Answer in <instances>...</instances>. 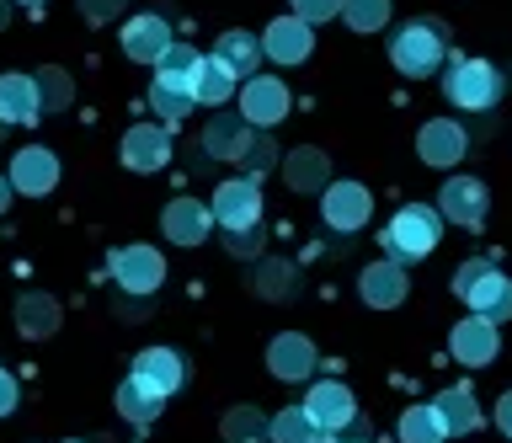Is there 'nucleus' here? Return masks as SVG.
<instances>
[{"mask_svg": "<svg viewBox=\"0 0 512 443\" xmlns=\"http://www.w3.org/2000/svg\"><path fill=\"white\" fill-rule=\"evenodd\" d=\"M443 241V214L427 209V203H406V209H395L390 230H384V251H390L395 262H422L432 257Z\"/></svg>", "mask_w": 512, "mask_h": 443, "instance_id": "obj_1", "label": "nucleus"}, {"mask_svg": "<svg viewBox=\"0 0 512 443\" xmlns=\"http://www.w3.org/2000/svg\"><path fill=\"white\" fill-rule=\"evenodd\" d=\"M454 294L470 305L475 315H486V321H512V278L496 273L491 262H464L454 273Z\"/></svg>", "mask_w": 512, "mask_h": 443, "instance_id": "obj_2", "label": "nucleus"}, {"mask_svg": "<svg viewBox=\"0 0 512 443\" xmlns=\"http://www.w3.org/2000/svg\"><path fill=\"white\" fill-rule=\"evenodd\" d=\"M443 91L464 113H486V107L502 102V70L486 65V59H454L443 75Z\"/></svg>", "mask_w": 512, "mask_h": 443, "instance_id": "obj_3", "label": "nucleus"}, {"mask_svg": "<svg viewBox=\"0 0 512 443\" xmlns=\"http://www.w3.org/2000/svg\"><path fill=\"white\" fill-rule=\"evenodd\" d=\"M448 43H443V27L438 22H406L390 43V59L400 75H411V81H422V75H432L443 65Z\"/></svg>", "mask_w": 512, "mask_h": 443, "instance_id": "obj_4", "label": "nucleus"}, {"mask_svg": "<svg viewBox=\"0 0 512 443\" xmlns=\"http://www.w3.org/2000/svg\"><path fill=\"white\" fill-rule=\"evenodd\" d=\"M240 118L251 123V129H272V123L288 118V86L272 81V75H251L246 86H240Z\"/></svg>", "mask_w": 512, "mask_h": 443, "instance_id": "obj_5", "label": "nucleus"}, {"mask_svg": "<svg viewBox=\"0 0 512 443\" xmlns=\"http://www.w3.org/2000/svg\"><path fill=\"white\" fill-rule=\"evenodd\" d=\"M112 278L128 294H150L166 278V262H160L155 246H123V251H112Z\"/></svg>", "mask_w": 512, "mask_h": 443, "instance_id": "obj_6", "label": "nucleus"}, {"mask_svg": "<svg viewBox=\"0 0 512 443\" xmlns=\"http://www.w3.org/2000/svg\"><path fill=\"white\" fill-rule=\"evenodd\" d=\"M208 214H214L224 230H251V225H256V214H262V193H256V177H235V182L214 187V209H208Z\"/></svg>", "mask_w": 512, "mask_h": 443, "instance_id": "obj_7", "label": "nucleus"}, {"mask_svg": "<svg viewBox=\"0 0 512 443\" xmlns=\"http://www.w3.org/2000/svg\"><path fill=\"white\" fill-rule=\"evenodd\" d=\"M320 214H326L331 230H363L368 214H374V198L358 182H331L326 198H320Z\"/></svg>", "mask_w": 512, "mask_h": 443, "instance_id": "obj_8", "label": "nucleus"}, {"mask_svg": "<svg viewBox=\"0 0 512 443\" xmlns=\"http://www.w3.org/2000/svg\"><path fill=\"white\" fill-rule=\"evenodd\" d=\"M304 411L315 417L320 433H342L347 422H358V401H352V390L336 385V379H320L310 390V401H304Z\"/></svg>", "mask_w": 512, "mask_h": 443, "instance_id": "obj_9", "label": "nucleus"}, {"mask_svg": "<svg viewBox=\"0 0 512 443\" xmlns=\"http://www.w3.org/2000/svg\"><path fill=\"white\" fill-rule=\"evenodd\" d=\"M171 161V134L160 123H134L123 134V166L128 171H160Z\"/></svg>", "mask_w": 512, "mask_h": 443, "instance_id": "obj_10", "label": "nucleus"}, {"mask_svg": "<svg viewBox=\"0 0 512 443\" xmlns=\"http://www.w3.org/2000/svg\"><path fill=\"white\" fill-rule=\"evenodd\" d=\"M134 379L144 390H155L160 401H166L171 390H182V379H187V363L171 353V347H144V353L134 358Z\"/></svg>", "mask_w": 512, "mask_h": 443, "instance_id": "obj_11", "label": "nucleus"}, {"mask_svg": "<svg viewBox=\"0 0 512 443\" xmlns=\"http://www.w3.org/2000/svg\"><path fill=\"white\" fill-rule=\"evenodd\" d=\"M160 225H166L171 246H203V241H208V225H214V214H208V203H198V198H176V203H166Z\"/></svg>", "mask_w": 512, "mask_h": 443, "instance_id": "obj_12", "label": "nucleus"}, {"mask_svg": "<svg viewBox=\"0 0 512 443\" xmlns=\"http://www.w3.org/2000/svg\"><path fill=\"white\" fill-rule=\"evenodd\" d=\"M310 49H315V33L299 17H278L262 38V54L278 59V65H299V59H310Z\"/></svg>", "mask_w": 512, "mask_h": 443, "instance_id": "obj_13", "label": "nucleus"}, {"mask_svg": "<svg viewBox=\"0 0 512 443\" xmlns=\"http://www.w3.org/2000/svg\"><path fill=\"white\" fill-rule=\"evenodd\" d=\"M438 214L454 219V225H464V230H475L480 219H486V187H480L475 177H454L438 193Z\"/></svg>", "mask_w": 512, "mask_h": 443, "instance_id": "obj_14", "label": "nucleus"}, {"mask_svg": "<svg viewBox=\"0 0 512 443\" xmlns=\"http://www.w3.org/2000/svg\"><path fill=\"white\" fill-rule=\"evenodd\" d=\"M54 182H59V161L48 150H22L11 161V187L16 193H27V198H43V193H54Z\"/></svg>", "mask_w": 512, "mask_h": 443, "instance_id": "obj_15", "label": "nucleus"}, {"mask_svg": "<svg viewBox=\"0 0 512 443\" xmlns=\"http://www.w3.org/2000/svg\"><path fill=\"white\" fill-rule=\"evenodd\" d=\"M267 369L278 379H310L315 374V347L310 337H299V331H283V337H272L267 347Z\"/></svg>", "mask_w": 512, "mask_h": 443, "instance_id": "obj_16", "label": "nucleus"}, {"mask_svg": "<svg viewBox=\"0 0 512 443\" xmlns=\"http://www.w3.org/2000/svg\"><path fill=\"white\" fill-rule=\"evenodd\" d=\"M416 155H422L427 166H454L464 155V129L454 118H432L422 134H416Z\"/></svg>", "mask_w": 512, "mask_h": 443, "instance_id": "obj_17", "label": "nucleus"}, {"mask_svg": "<svg viewBox=\"0 0 512 443\" xmlns=\"http://www.w3.org/2000/svg\"><path fill=\"white\" fill-rule=\"evenodd\" d=\"M123 49H128V59H139V65H155V59L171 49L166 17H134L123 27Z\"/></svg>", "mask_w": 512, "mask_h": 443, "instance_id": "obj_18", "label": "nucleus"}, {"mask_svg": "<svg viewBox=\"0 0 512 443\" xmlns=\"http://www.w3.org/2000/svg\"><path fill=\"white\" fill-rule=\"evenodd\" d=\"M448 347H454L459 363H470V369H480V363L496 358V326L486 321V315H475V321H459L454 337H448Z\"/></svg>", "mask_w": 512, "mask_h": 443, "instance_id": "obj_19", "label": "nucleus"}, {"mask_svg": "<svg viewBox=\"0 0 512 443\" xmlns=\"http://www.w3.org/2000/svg\"><path fill=\"white\" fill-rule=\"evenodd\" d=\"M406 289H411V283H406V267H400L395 257H390V262H374V267L363 273V299H368L374 310H395L400 299H406Z\"/></svg>", "mask_w": 512, "mask_h": 443, "instance_id": "obj_20", "label": "nucleus"}, {"mask_svg": "<svg viewBox=\"0 0 512 443\" xmlns=\"http://www.w3.org/2000/svg\"><path fill=\"white\" fill-rule=\"evenodd\" d=\"M38 113H43L38 81H32V75H0V118L6 123H32Z\"/></svg>", "mask_w": 512, "mask_h": 443, "instance_id": "obj_21", "label": "nucleus"}, {"mask_svg": "<svg viewBox=\"0 0 512 443\" xmlns=\"http://www.w3.org/2000/svg\"><path fill=\"white\" fill-rule=\"evenodd\" d=\"M432 411H438V422H443L448 438H464V433H475V427H480V406H475V395L464 385L443 390L438 401H432Z\"/></svg>", "mask_w": 512, "mask_h": 443, "instance_id": "obj_22", "label": "nucleus"}, {"mask_svg": "<svg viewBox=\"0 0 512 443\" xmlns=\"http://www.w3.org/2000/svg\"><path fill=\"white\" fill-rule=\"evenodd\" d=\"M198 65H203L198 49L171 43V49L155 59V81H160V86H176V91H192V81H198Z\"/></svg>", "mask_w": 512, "mask_h": 443, "instance_id": "obj_23", "label": "nucleus"}, {"mask_svg": "<svg viewBox=\"0 0 512 443\" xmlns=\"http://www.w3.org/2000/svg\"><path fill=\"white\" fill-rule=\"evenodd\" d=\"M203 145L214 161H240L251 145V123L246 118H219V123H208V134H203Z\"/></svg>", "mask_w": 512, "mask_h": 443, "instance_id": "obj_24", "label": "nucleus"}, {"mask_svg": "<svg viewBox=\"0 0 512 443\" xmlns=\"http://www.w3.org/2000/svg\"><path fill=\"white\" fill-rule=\"evenodd\" d=\"M214 59L219 65H230V75L240 81V75H256V65H262V43H256L251 33H224L219 43H214Z\"/></svg>", "mask_w": 512, "mask_h": 443, "instance_id": "obj_25", "label": "nucleus"}, {"mask_svg": "<svg viewBox=\"0 0 512 443\" xmlns=\"http://www.w3.org/2000/svg\"><path fill=\"white\" fill-rule=\"evenodd\" d=\"M230 97H235V75H230V65H219V59H203V65H198V81H192V102L219 107V102H230Z\"/></svg>", "mask_w": 512, "mask_h": 443, "instance_id": "obj_26", "label": "nucleus"}, {"mask_svg": "<svg viewBox=\"0 0 512 443\" xmlns=\"http://www.w3.org/2000/svg\"><path fill=\"white\" fill-rule=\"evenodd\" d=\"M16 326H22V337H48L59 326V305L48 294H22L16 299Z\"/></svg>", "mask_w": 512, "mask_h": 443, "instance_id": "obj_27", "label": "nucleus"}, {"mask_svg": "<svg viewBox=\"0 0 512 443\" xmlns=\"http://www.w3.org/2000/svg\"><path fill=\"white\" fill-rule=\"evenodd\" d=\"M272 443H320V427H315V417L304 406H288V411H278L272 417Z\"/></svg>", "mask_w": 512, "mask_h": 443, "instance_id": "obj_28", "label": "nucleus"}, {"mask_svg": "<svg viewBox=\"0 0 512 443\" xmlns=\"http://www.w3.org/2000/svg\"><path fill=\"white\" fill-rule=\"evenodd\" d=\"M283 177H288L294 193L326 187V155H320V150H294V155H288V166H283Z\"/></svg>", "mask_w": 512, "mask_h": 443, "instance_id": "obj_29", "label": "nucleus"}, {"mask_svg": "<svg viewBox=\"0 0 512 443\" xmlns=\"http://www.w3.org/2000/svg\"><path fill=\"white\" fill-rule=\"evenodd\" d=\"M118 411H123L128 422H139V427H144V422H155V417H160V395H155V390H144L139 379L128 374L123 385H118Z\"/></svg>", "mask_w": 512, "mask_h": 443, "instance_id": "obj_30", "label": "nucleus"}, {"mask_svg": "<svg viewBox=\"0 0 512 443\" xmlns=\"http://www.w3.org/2000/svg\"><path fill=\"white\" fill-rule=\"evenodd\" d=\"M443 422L432 406H411L406 417H400V443H443Z\"/></svg>", "mask_w": 512, "mask_h": 443, "instance_id": "obj_31", "label": "nucleus"}, {"mask_svg": "<svg viewBox=\"0 0 512 443\" xmlns=\"http://www.w3.org/2000/svg\"><path fill=\"white\" fill-rule=\"evenodd\" d=\"M342 17L352 33H379L384 17H390V0H342Z\"/></svg>", "mask_w": 512, "mask_h": 443, "instance_id": "obj_32", "label": "nucleus"}, {"mask_svg": "<svg viewBox=\"0 0 512 443\" xmlns=\"http://www.w3.org/2000/svg\"><path fill=\"white\" fill-rule=\"evenodd\" d=\"M262 438H267V427L251 406H235L230 417H224V443H262Z\"/></svg>", "mask_w": 512, "mask_h": 443, "instance_id": "obj_33", "label": "nucleus"}, {"mask_svg": "<svg viewBox=\"0 0 512 443\" xmlns=\"http://www.w3.org/2000/svg\"><path fill=\"white\" fill-rule=\"evenodd\" d=\"M150 107H155L160 118L176 123V118L192 113V91H176V86H160V81H155V86H150Z\"/></svg>", "mask_w": 512, "mask_h": 443, "instance_id": "obj_34", "label": "nucleus"}, {"mask_svg": "<svg viewBox=\"0 0 512 443\" xmlns=\"http://www.w3.org/2000/svg\"><path fill=\"white\" fill-rule=\"evenodd\" d=\"M38 102H43V113H48V107H64V102H70V81H64V70H43Z\"/></svg>", "mask_w": 512, "mask_h": 443, "instance_id": "obj_35", "label": "nucleus"}, {"mask_svg": "<svg viewBox=\"0 0 512 443\" xmlns=\"http://www.w3.org/2000/svg\"><path fill=\"white\" fill-rule=\"evenodd\" d=\"M294 17L299 22H331V17H342V0H294Z\"/></svg>", "mask_w": 512, "mask_h": 443, "instance_id": "obj_36", "label": "nucleus"}, {"mask_svg": "<svg viewBox=\"0 0 512 443\" xmlns=\"http://www.w3.org/2000/svg\"><path fill=\"white\" fill-rule=\"evenodd\" d=\"M272 161H278V150H272V139H251L246 155H240V166L251 171V177H262V171H272Z\"/></svg>", "mask_w": 512, "mask_h": 443, "instance_id": "obj_37", "label": "nucleus"}, {"mask_svg": "<svg viewBox=\"0 0 512 443\" xmlns=\"http://www.w3.org/2000/svg\"><path fill=\"white\" fill-rule=\"evenodd\" d=\"M256 246H262V235H256V225H251V230H230V251H235V257H251Z\"/></svg>", "mask_w": 512, "mask_h": 443, "instance_id": "obj_38", "label": "nucleus"}, {"mask_svg": "<svg viewBox=\"0 0 512 443\" xmlns=\"http://www.w3.org/2000/svg\"><path fill=\"white\" fill-rule=\"evenodd\" d=\"M118 6H123V0H80V11H86L91 22H107V17H118Z\"/></svg>", "mask_w": 512, "mask_h": 443, "instance_id": "obj_39", "label": "nucleus"}, {"mask_svg": "<svg viewBox=\"0 0 512 443\" xmlns=\"http://www.w3.org/2000/svg\"><path fill=\"white\" fill-rule=\"evenodd\" d=\"M16 395H22V390H16V379L0 369V417H11V411H16Z\"/></svg>", "mask_w": 512, "mask_h": 443, "instance_id": "obj_40", "label": "nucleus"}, {"mask_svg": "<svg viewBox=\"0 0 512 443\" xmlns=\"http://www.w3.org/2000/svg\"><path fill=\"white\" fill-rule=\"evenodd\" d=\"M496 427H502V433L512 438V390L502 395V401H496Z\"/></svg>", "mask_w": 512, "mask_h": 443, "instance_id": "obj_41", "label": "nucleus"}, {"mask_svg": "<svg viewBox=\"0 0 512 443\" xmlns=\"http://www.w3.org/2000/svg\"><path fill=\"white\" fill-rule=\"evenodd\" d=\"M11 193H16V187H11V177H0V214L11 209Z\"/></svg>", "mask_w": 512, "mask_h": 443, "instance_id": "obj_42", "label": "nucleus"}, {"mask_svg": "<svg viewBox=\"0 0 512 443\" xmlns=\"http://www.w3.org/2000/svg\"><path fill=\"white\" fill-rule=\"evenodd\" d=\"M16 6H27V11H43V6H48V0H16Z\"/></svg>", "mask_w": 512, "mask_h": 443, "instance_id": "obj_43", "label": "nucleus"}, {"mask_svg": "<svg viewBox=\"0 0 512 443\" xmlns=\"http://www.w3.org/2000/svg\"><path fill=\"white\" fill-rule=\"evenodd\" d=\"M6 17H11V0H0V27H6Z\"/></svg>", "mask_w": 512, "mask_h": 443, "instance_id": "obj_44", "label": "nucleus"}, {"mask_svg": "<svg viewBox=\"0 0 512 443\" xmlns=\"http://www.w3.org/2000/svg\"><path fill=\"white\" fill-rule=\"evenodd\" d=\"M0 129H6V118H0Z\"/></svg>", "mask_w": 512, "mask_h": 443, "instance_id": "obj_45", "label": "nucleus"}]
</instances>
